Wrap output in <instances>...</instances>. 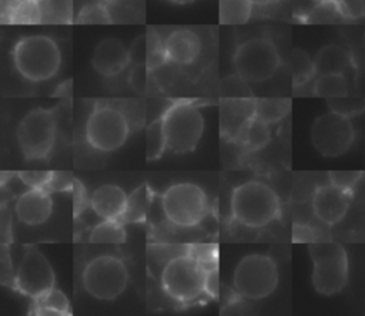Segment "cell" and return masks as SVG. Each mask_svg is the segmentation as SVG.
Listing matches in <instances>:
<instances>
[{"label": "cell", "mask_w": 365, "mask_h": 316, "mask_svg": "<svg viewBox=\"0 0 365 316\" xmlns=\"http://www.w3.org/2000/svg\"><path fill=\"white\" fill-rule=\"evenodd\" d=\"M215 275L195 255L185 253L170 259L161 272V286L174 300L190 303L210 289V279Z\"/></svg>", "instance_id": "6da1fadb"}, {"label": "cell", "mask_w": 365, "mask_h": 316, "mask_svg": "<svg viewBox=\"0 0 365 316\" xmlns=\"http://www.w3.org/2000/svg\"><path fill=\"white\" fill-rule=\"evenodd\" d=\"M277 192L262 181H247L231 194V212L237 222L248 228H262L279 216Z\"/></svg>", "instance_id": "7a4b0ae2"}, {"label": "cell", "mask_w": 365, "mask_h": 316, "mask_svg": "<svg viewBox=\"0 0 365 316\" xmlns=\"http://www.w3.org/2000/svg\"><path fill=\"white\" fill-rule=\"evenodd\" d=\"M13 64L19 74L33 83L54 77L61 64L57 43L44 34L21 37L13 47Z\"/></svg>", "instance_id": "3957f363"}, {"label": "cell", "mask_w": 365, "mask_h": 316, "mask_svg": "<svg viewBox=\"0 0 365 316\" xmlns=\"http://www.w3.org/2000/svg\"><path fill=\"white\" fill-rule=\"evenodd\" d=\"M167 148L174 154H187L197 148L202 131L204 117L190 101L173 102L161 117Z\"/></svg>", "instance_id": "277c9868"}, {"label": "cell", "mask_w": 365, "mask_h": 316, "mask_svg": "<svg viewBox=\"0 0 365 316\" xmlns=\"http://www.w3.org/2000/svg\"><path fill=\"white\" fill-rule=\"evenodd\" d=\"M309 256L314 262L312 285L321 295L339 293L348 280V256L336 242H311Z\"/></svg>", "instance_id": "5b68a950"}, {"label": "cell", "mask_w": 365, "mask_h": 316, "mask_svg": "<svg viewBox=\"0 0 365 316\" xmlns=\"http://www.w3.org/2000/svg\"><path fill=\"white\" fill-rule=\"evenodd\" d=\"M235 73L247 83L269 80L281 65L277 46L265 37H252L241 43L232 57Z\"/></svg>", "instance_id": "8992f818"}, {"label": "cell", "mask_w": 365, "mask_h": 316, "mask_svg": "<svg viewBox=\"0 0 365 316\" xmlns=\"http://www.w3.org/2000/svg\"><path fill=\"white\" fill-rule=\"evenodd\" d=\"M278 279L279 273L274 259L262 253H250L237 263L232 283L240 296L259 300L277 289Z\"/></svg>", "instance_id": "52a82bcc"}, {"label": "cell", "mask_w": 365, "mask_h": 316, "mask_svg": "<svg viewBox=\"0 0 365 316\" xmlns=\"http://www.w3.org/2000/svg\"><path fill=\"white\" fill-rule=\"evenodd\" d=\"M161 209L171 223L190 228L200 223L208 212V199L202 188L192 182H178L161 195Z\"/></svg>", "instance_id": "ba28073f"}, {"label": "cell", "mask_w": 365, "mask_h": 316, "mask_svg": "<svg viewBox=\"0 0 365 316\" xmlns=\"http://www.w3.org/2000/svg\"><path fill=\"white\" fill-rule=\"evenodd\" d=\"M128 285L125 263L113 255L96 256L83 270V286L88 295L98 300L117 299Z\"/></svg>", "instance_id": "9c48e42d"}, {"label": "cell", "mask_w": 365, "mask_h": 316, "mask_svg": "<svg viewBox=\"0 0 365 316\" xmlns=\"http://www.w3.org/2000/svg\"><path fill=\"white\" fill-rule=\"evenodd\" d=\"M17 144L26 159L46 158L54 145L57 122L54 110L34 108L17 125Z\"/></svg>", "instance_id": "30bf717a"}, {"label": "cell", "mask_w": 365, "mask_h": 316, "mask_svg": "<svg viewBox=\"0 0 365 316\" xmlns=\"http://www.w3.org/2000/svg\"><path fill=\"white\" fill-rule=\"evenodd\" d=\"M128 134V121L115 107L96 105L86 122L87 142L101 152H113L123 147Z\"/></svg>", "instance_id": "8fae6325"}, {"label": "cell", "mask_w": 365, "mask_h": 316, "mask_svg": "<svg viewBox=\"0 0 365 316\" xmlns=\"http://www.w3.org/2000/svg\"><path fill=\"white\" fill-rule=\"evenodd\" d=\"M355 138L349 117L335 111L319 115L311 128V139L317 151L325 157L345 154Z\"/></svg>", "instance_id": "7c38bea8"}, {"label": "cell", "mask_w": 365, "mask_h": 316, "mask_svg": "<svg viewBox=\"0 0 365 316\" xmlns=\"http://www.w3.org/2000/svg\"><path fill=\"white\" fill-rule=\"evenodd\" d=\"M14 282L21 293L36 297L54 288L56 278L47 258L36 246H27L17 268Z\"/></svg>", "instance_id": "4fadbf2b"}, {"label": "cell", "mask_w": 365, "mask_h": 316, "mask_svg": "<svg viewBox=\"0 0 365 316\" xmlns=\"http://www.w3.org/2000/svg\"><path fill=\"white\" fill-rule=\"evenodd\" d=\"M352 192L334 184L321 185L312 196L314 215L327 225L338 223L348 212Z\"/></svg>", "instance_id": "5bb4252c"}, {"label": "cell", "mask_w": 365, "mask_h": 316, "mask_svg": "<svg viewBox=\"0 0 365 316\" xmlns=\"http://www.w3.org/2000/svg\"><path fill=\"white\" fill-rule=\"evenodd\" d=\"M130 61L128 48L115 37H106L98 41L91 54V65L103 77L120 74Z\"/></svg>", "instance_id": "9a60e30c"}, {"label": "cell", "mask_w": 365, "mask_h": 316, "mask_svg": "<svg viewBox=\"0 0 365 316\" xmlns=\"http://www.w3.org/2000/svg\"><path fill=\"white\" fill-rule=\"evenodd\" d=\"M53 209L50 191L46 188H29L23 192L14 205V211L20 222L26 225H40L46 222Z\"/></svg>", "instance_id": "2e32d148"}, {"label": "cell", "mask_w": 365, "mask_h": 316, "mask_svg": "<svg viewBox=\"0 0 365 316\" xmlns=\"http://www.w3.org/2000/svg\"><path fill=\"white\" fill-rule=\"evenodd\" d=\"M252 117H255V100L241 97L224 100L221 107L222 134L230 138H240Z\"/></svg>", "instance_id": "e0dca14e"}, {"label": "cell", "mask_w": 365, "mask_h": 316, "mask_svg": "<svg viewBox=\"0 0 365 316\" xmlns=\"http://www.w3.org/2000/svg\"><path fill=\"white\" fill-rule=\"evenodd\" d=\"M164 47L168 61L187 65L194 63L200 56L201 40L192 30L177 28L167 36L164 40Z\"/></svg>", "instance_id": "ac0fdd59"}, {"label": "cell", "mask_w": 365, "mask_h": 316, "mask_svg": "<svg viewBox=\"0 0 365 316\" xmlns=\"http://www.w3.org/2000/svg\"><path fill=\"white\" fill-rule=\"evenodd\" d=\"M127 199L128 195L123 188L114 184H106L93 192L90 205L101 219H121L125 211Z\"/></svg>", "instance_id": "d6986e66"}, {"label": "cell", "mask_w": 365, "mask_h": 316, "mask_svg": "<svg viewBox=\"0 0 365 316\" xmlns=\"http://www.w3.org/2000/svg\"><path fill=\"white\" fill-rule=\"evenodd\" d=\"M315 74H345L352 68V60L348 51L336 44L324 46L314 58Z\"/></svg>", "instance_id": "ffe728a7"}, {"label": "cell", "mask_w": 365, "mask_h": 316, "mask_svg": "<svg viewBox=\"0 0 365 316\" xmlns=\"http://www.w3.org/2000/svg\"><path fill=\"white\" fill-rule=\"evenodd\" d=\"M7 23L11 24H38L43 23V9L36 0H11L7 11Z\"/></svg>", "instance_id": "44dd1931"}, {"label": "cell", "mask_w": 365, "mask_h": 316, "mask_svg": "<svg viewBox=\"0 0 365 316\" xmlns=\"http://www.w3.org/2000/svg\"><path fill=\"white\" fill-rule=\"evenodd\" d=\"M33 299V307L36 315H70L68 299L56 288H51L40 293Z\"/></svg>", "instance_id": "7402d4cb"}, {"label": "cell", "mask_w": 365, "mask_h": 316, "mask_svg": "<svg viewBox=\"0 0 365 316\" xmlns=\"http://www.w3.org/2000/svg\"><path fill=\"white\" fill-rule=\"evenodd\" d=\"M148 205H150V189L147 184H143L128 195L125 211L121 216V221L124 222L145 221Z\"/></svg>", "instance_id": "603a6c76"}, {"label": "cell", "mask_w": 365, "mask_h": 316, "mask_svg": "<svg viewBox=\"0 0 365 316\" xmlns=\"http://www.w3.org/2000/svg\"><path fill=\"white\" fill-rule=\"evenodd\" d=\"M252 0H220V23L221 24H244L252 13Z\"/></svg>", "instance_id": "cb8c5ba5"}, {"label": "cell", "mask_w": 365, "mask_h": 316, "mask_svg": "<svg viewBox=\"0 0 365 316\" xmlns=\"http://www.w3.org/2000/svg\"><path fill=\"white\" fill-rule=\"evenodd\" d=\"M125 238V229L120 219H104L91 229L88 241L91 243H123Z\"/></svg>", "instance_id": "d4e9b609"}, {"label": "cell", "mask_w": 365, "mask_h": 316, "mask_svg": "<svg viewBox=\"0 0 365 316\" xmlns=\"http://www.w3.org/2000/svg\"><path fill=\"white\" fill-rule=\"evenodd\" d=\"M312 91L318 97L336 98L348 95V81L344 74H324L318 75Z\"/></svg>", "instance_id": "484cf974"}, {"label": "cell", "mask_w": 365, "mask_h": 316, "mask_svg": "<svg viewBox=\"0 0 365 316\" xmlns=\"http://www.w3.org/2000/svg\"><path fill=\"white\" fill-rule=\"evenodd\" d=\"M291 107V101L285 98H259L255 100V117L272 124L282 120Z\"/></svg>", "instance_id": "4316f807"}, {"label": "cell", "mask_w": 365, "mask_h": 316, "mask_svg": "<svg viewBox=\"0 0 365 316\" xmlns=\"http://www.w3.org/2000/svg\"><path fill=\"white\" fill-rule=\"evenodd\" d=\"M240 139L252 151L264 148L271 139L269 124L257 117H252L244 128Z\"/></svg>", "instance_id": "83f0119b"}, {"label": "cell", "mask_w": 365, "mask_h": 316, "mask_svg": "<svg viewBox=\"0 0 365 316\" xmlns=\"http://www.w3.org/2000/svg\"><path fill=\"white\" fill-rule=\"evenodd\" d=\"M167 149V139L161 118L153 121L145 130V159L155 161Z\"/></svg>", "instance_id": "f1b7e54d"}, {"label": "cell", "mask_w": 365, "mask_h": 316, "mask_svg": "<svg viewBox=\"0 0 365 316\" xmlns=\"http://www.w3.org/2000/svg\"><path fill=\"white\" fill-rule=\"evenodd\" d=\"M289 67L292 73V81L294 85H302L311 80V77L315 74V65L314 60L308 57V54L299 48H295L289 58Z\"/></svg>", "instance_id": "f546056e"}, {"label": "cell", "mask_w": 365, "mask_h": 316, "mask_svg": "<svg viewBox=\"0 0 365 316\" xmlns=\"http://www.w3.org/2000/svg\"><path fill=\"white\" fill-rule=\"evenodd\" d=\"M77 24H111L113 19L107 9V4L103 1L86 4L76 17Z\"/></svg>", "instance_id": "4dcf8cb0"}, {"label": "cell", "mask_w": 365, "mask_h": 316, "mask_svg": "<svg viewBox=\"0 0 365 316\" xmlns=\"http://www.w3.org/2000/svg\"><path fill=\"white\" fill-rule=\"evenodd\" d=\"M344 20L341 16L336 3L328 1V3H317L307 14H305V23L311 24H332Z\"/></svg>", "instance_id": "1f68e13d"}, {"label": "cell", "mask_w": 365, "mask_h": 316, "mask_svg": "<svg viewBox=\"0 0 365 316\" xmlns=\"http://www.w3.org/2000/svg\"><path fill=\"white\" fill-rule=\"evenodd\" d=\"M147 37H148V54H147L145 65L148 67V70H154L163 65L165 61H168V58L165 54L164 41H161L157 36H153V34H147Z\"/></svg>", "instance_id": "d6a6232c"}, {"label": "cell", "mask_w": 365, "mask_h": 316, "mask_svg": "<svg viewBox=\"0 0 365 316\" xmlns=\"http://www.w3.org/2000/svg\"><path fill=\"white\" fill-rule=\"evenodd\" d=\"M328 104H329L331 111H335V112L342 114L345 117L355 115L364 108V102L359 101V98H354V97H349V95L328 98Z\"/></svg>", "instance_id": "836d02e7"}, {"label": "cell", "mask_w": 365, "mask_h": 316, "mask_svg": "<svg viewBox=\"0 0 365 316\" xmlns=\"http://www.w3.org/2000/svg\"><path fill=\"white\" fill-rule=\"evenodd\" d=\"M344 20H358L365 14V0H335Z\"/></svg>", "instance_id": "e575fe53"}, {"label": "cell", "mask_w": 365, "mask_h": 316, "mask_svg": "<svg viewBox=\"0 0 365 316\" xmlns=\"http://www.w3.org/2000/svg\"><path fill=\"white\" fill-rule=\"evenodd\" d=\"M53 172L50 171H21L19 172L20 181L29 188H46L51 181Z\"/></svg>", "instance_id": "d590c367"}, {"label": "cell", "mask_w": 365, "mask_h": 316, "mask_svg": "<svg viewBox=\"0 0 365 316\" xmlns=\"http://www.w3.org/2000/svg\"><path fill=\"white\" fill-rule=\"evenodd\" d=\"M361 178H362V172H358V171H354V172L332 171V172H329L331 184H334L339 188H344L346 191H351V192Z\"/></svg>", "instance_id": "8d00e7d4"}, {"label": "cell", "mask_w": 365, "mask_h": 316, "mask_svg": "<svg viewBox=\"0 0 365 316\" xmlns=\"http://www.w3.org/2000/svg\"><path fill=\"white\" fill-rule=\"evenodd\" d=\"M130 58L135 64H145L147 54H148V37L147 36H138L131 43L130 48Z\"/></svg>", "instance_id": "74e56055"}, {"label": "cell", "mask_w": 365, "mask_h": 316, "mask_svg": "<svg viewBox=\"0 0 365 316\" xmlns=\"http://www.w3.org/2000/svg\"><path fill=\"white\" fill-rule=\"evenodd\" d=\"M147 71L148 67L145 64H135L130 73L128 81L130 85L135 90V91H144L147 87Z\"/></svg>", "instance_id": "f35d334b"}, {"label": "cell", "mask_w": 365, "mask_h": 316, "mask_svg": "<svg viewBox=\"0 0 365 316\" xmlns=\"http://www.w3.org/2000/svg\"><path fill=\"white\" fill-rule=\"evenodd\" d=\"M74 185V179L67 172H53L51 181L47 185V191H64Z\"/></svg>", "instance_id": "ab89813d"}, {"label": "cell", "mask_w": 365, "mask_h": 316, "mask_svg": "<svg viewBox=\"0 0 365 316\" xmlns=\"http://www.w3.org/2000/svg\"><path fill=\"white\" fill-rule=\"evenodd\" d=\"M292 241L294 242H315V233L314 231L304 223H294L292 226Z\"/></svg>", "instance_id": "60d3db41"}, {"label": "cell", "mask_w": 365, "mask_h": 316, "mask_svg": "<svg viewBox=\"0 0 365 316\" xmlns=\"http://www.w3.org/2000/svg\"><path fill=\"white\" fill-rule=\"evenodd\" d=\"M74 215L77 216L78 212H81L86 206V191L83 188V185L74 179Z\"/></svg>", "instance_id": "b9f144b4"}, {"label": "cell", "mask_w": 365, "mask_h": 316, "mask_svg": "<svg viewBox=\"0 0 365 316\" xmlns=\"http://www.w3.org/2000/svg\"><path fill=\"white\" fill-rule=\"evenodd\" d=\"M279 0H252V3L255 6H259V7H267V6H272L275 3H278Z\"/></svg>", "instance_id": "7bdbcfd3"}, {"label": "cell", "mask_w": 365, "mask_h": 316, "mask_svg": "<svg viewBox=\"0 0 365 316\" xmlns=\"http://www.w3.org/2000/svg\"><path fill=\"white\" fill-rule=\"evenodd\" d=\"M174 4H180V6H184V4H190V3H194L195 0H168Z\"/></svg>", "instance_id": "ee69618b"}, {"label": "cell", "mask_w": 365, "mask_h": 316, "mask_svg": "<svg viewBox=\"0 0 365 316\" xmlns=\"http://www.w3.org/2000/svg\"><path fill=\"white\" fill-rule=\"evenodd\" d=\"M100 1H103V3H106V4H113V3H117L118 0H100Z\"/></svg>", "instance_id": "f6af8a7d"}, {"label": "cell", "mask_w": 365, "mask_h": 316, "mask_svg": "<svg viewBox=\"0 0 365 316\" xmlns=\"http://www.w3.org/2000/svg\"><path fill=\"white\" fill-rule=\"evenodd\" d=\"M315 4L317 3H328V1H335V0H312Z\"/></svg>", "instance_id": "bcb514c9"}, {"label": "cell", "mask_w": 365, "mask_h": 316, "mask_svg": "<svg viewBox=\"0 0 365 316\" xmlns=\"http://www.w3.org/2000/svg\"><path fill=\"white\" fill-rule=\"evenodd\" d=\"M36 1H43V0H36Z\"/></svg>", "instance_id": "7dc6e473"}]
</instances>
